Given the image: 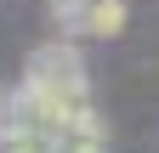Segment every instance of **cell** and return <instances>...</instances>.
I'll list each match as a JSON object with an SVG mask.
<instances>
[{
    "instance_id": "6da1fadb",
    "label": "cell",
    "mask_w": 159,
    "mask_h": 153,
    "mask_svg": "<svg viewBox=\"0 0 159 153\" xmlns=\"http://www.w3.org/2000/svg\"><path fill=\"white\" fill-rule=\"evenodd\" d=\"M29 80H34V85H68V91H85L80 46H74V40H51V46H40L34 63H29Z\"/></svg>"
},
{
    "instance_id": "7a4b0ae2",
    "label": "cell",
    "mask_w": 159,
    "mask_h": 153,
    "mask_svg": "<svg viewBox=\"0 0 159 153\" xmlns=\"http://www.w3.org/2000/svg\"><path fill=\"white\" fill-rule=\"evenodd\" d=\"M80 34H91V40H102V34H119L125 28V0H91L85 11H80Z\"/></svg>"
},
{
    "instance_id": "3957f363",
    "label": "cell",
    "mask_w": 159,
    "mask_h": 153,
    "mask_svg": "<svg viewBox=\"0 0 159 153\" xmlns=\"http://www.w3.org/2000/svg\"><path fill=\"white\" fill-rule=\"evenodd\" d=\"M57 153H102V142H63Z\"/></svg>"
}]
</instances>
